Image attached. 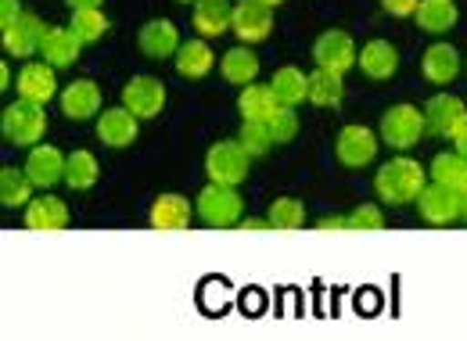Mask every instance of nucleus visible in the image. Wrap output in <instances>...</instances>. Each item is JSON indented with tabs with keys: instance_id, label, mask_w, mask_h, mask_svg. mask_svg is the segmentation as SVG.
Masks as SVG:
<instances>
[{
	"instance_id": "obj_1",
	"label": "nucleus",
	"mask_w": 467,
	"mask_h": 341,
	"mask_svg": "<svg viewBox=\"0 0 467 341\" xmlns=\"http://www.w3.org/2000/svg\"><path fill=\"white\" fill-rule=\"evenodd\" d=\"M428 170L420 162H413L407 155H396L389 159L385 166H378L374 172V194L385 202V205H410L420 198V191L428 187Z\"/></svg>"
},
{
	"instance_id": "obj_2",
	"label": "nucleus",
	"mask_w": 467,
	"mask_h": 341,
	"mask_svg": "<svg viewBox=\"0 0 467 341\" xmlns=\"http://www.w3.org/2000/svg\"><path fill=\"white\" fill-rule=\"evenodd\" d=\"M0 133H4L7 144H18V148L40 144L44 133H47V112H44V105L26 101V98L11 101V105L0 112Z\"/></svg>"
},
{
	"instance_id": "obj_3",
	"label": "nucleus",
	"mask_w": 467,
	"mask_h": 341,
	"mask_svg": "<svg viewBox=\"0 0 467 341\" xmlns=\"http://www.w3.org/2000/svg\"><path fill=\"white\" fill-rule=\"evenodd\" d=\"M428 133V119H424V108H413V105H392L385 108L381 122H378V137L396 148V151H410L417 148V140Z\"/></svg>"
},
{
	"instance_id": "obj_4",
	"label": "nucleus",
	"mask_w": 467,
	"mask_h": 341,
	"mask_svg": "<svg viewBox=\"0 0 467 341\" xmlns=\"http://www.w3.org/2000/svg\"><path fill=\"white\" fill-rule=\"evenodd\" d=\"M194 209H198V220H202L205 227L227 230V227H234V223H241V209H244V202H241L237 187L213 183V180H209V187L198 194Z\"/></svg>"
},
{
	"instance_id": "obj_5",
	"label": "nucleus",
	"mask_w": 467,
	"mask_h": 341,
	"mask_svg": "<svg viewBox=\"0 0 467 341\" xmlns=\"http://www.w3.org/2000/svg\"><path fill=\"white\" fill-rule=\"evenodd\" d=\"M248 166H252V155L241 148V140H216L205 151V176L213 183L241 187L248 180Z\"/></svg>"
},
{
	"instance_id": "obj_6",
	"label": "nucleus",
	"mask_w": 467,
	"mask_h": 341,
	"mask_svg": "<svg viewBox=\"0 0 467 341\" xmlns=\"http://www.w3.org/2000/svg\"><path fill=\"white\" fill-rule=\"evenodd\" d=\"M231 33L241 44H263L274 33V7H266L259 0H237Z\"/></svg>"
},
{
	"instance_id": "obj_7",
	"label": "nucleus",
	"mask_w": 467,
	"mask_h": 341,
	"mask_svg": "<svg viewBox=\"0 0 467 341\" xmlns=\"http://www.w3.org/2000/svg\"><path fill=\"white\" fill-rule=\"evenodd\" d=\"M122 105L137 119H159L166 108V83L155 76H133L122 87Z\"/></svg>"
},
{
	"instance_id": "obj_8",
	"label": "nucleus",
	"mask_w": 467,
	"mask_h": 341,
	"mask_svg": "<svg viewBox=\"0 0 467 341\" xmlns=\"http://www.w3.org/2000/svg\"><path fill=\"white\" fill-rule=\"evenodd\" d=\"M417 212H420L424 223H431V227H446V223L461 220V194H457L453 187L431 180V183L420 191V198H417Z\"/></svg>"
},
{
	"instance_id": "obj_9",
	"label": "nucleus",
	"mask_w": 467,
	"mask_h": 341,
	"mask_svg": "<svg viewBox=\"0 0 467 341\" xmlns=\"http://www.w3.org/2000/svg\"><path fill=\"white\" fill-rule=\"evenodd\" d=\"M378 133L370 129V126H346L342 133H338V140H335V155H338V162L342 166H349V170H363V166H370L374 162V155H378Z\"/></svg>"
},
{
	"instance_id": "obj_10",
	"label": "nucleus",
	"mask_w": 467,
	"mask_h": 341,
	"mask_svg": "<svg viewBox=\"0 0 467 341\" xmlns=\"http://www.w3.org/2000/svg\"><path fill=\"white\" fill-rule=\"evenodd\" d=\"M18 98L26 101H36V105H47L61 94L58 76H55V65L51 61H26L22 72H18V83H15Z\"/></svg>"
},
{
	"instance_id": "obj_11",
	"label": "nucleus",
	"mask_w": 467,
	"mask_h": 341,
	"mask_svg": "<svg viewBox=\"0 0 467 341\" xmlns=\"http://www.w3.org/2000/svg\"><path fill=\"white\" fill-rule=\"evenodd\" d=\"M44 22L36 18V15H29V11H22L15 22H7L4 26V33H0V44H4V51L11 57H33L40 51V44H44Z\"/></svg>"
},
{
	"instance_id": "obj_12",
	"label": "nucleus",
	"mask_w": 467,
	"mask_h": 341,
	"mask_svg": "<svg viewBox=\"0 0 467 341\" xmlns=\"http://www.w3.org/2000/svg\"><path fill=\"white\" fill-rule=\"evenodd\" d=\"M313 61H317L320 68H335V72L346 76L352 65L359 61V51H356V44H352L349 33H342V29H327V33H320L317 44H313Z\"/></svg>"
},
{
	"instance_id": "obj_13",
	"label": "nucleus",
	"mask_w": 467,
	"mask_h": 341,
	"mask_svg": "<svg viewBox=\"0 0 467 341\" xmlns=\"http://www.w3.org/2000/svg\"><path fill=\"white\" fill-rule=\"evenodd\" d=\"M424 119H428V133L453 140L467 126V105L461 98H453V94H435L424 105Z\"/></svg>"
},
{
	"instance_id": "obj_14",
	"label": "nucleus",
	"mask_w": 467,
	"mask_h": 341,
	"mask_svg": "<svg viewBox=\"0 0 467 341\" xmlns=\"http://www.w3.org/2000/svg\"><path fill=\"white\" fill-rule=\"evenodd\" d=\"M58 105L61 115L72 119V122L94 119V115H101V87L94 79H72L68 87H61Z\"/></svg>"
},
{
	"instance_id": "obj_15",
	"label": "nucleus",
	"mask_w": 467,
	"mask_h": 341,
	"mask_svg": "<svg viewBox=\"0 0 467 341\" xmlns=\"http://www.w3.org/2000/svg\"><path fill=\"white\" fill-rule=\"evenodd\" d=\"M65 159H68V155H61L58 148H51V144L40 140V144L29 148L22 170L29 172V180H33L40 191H51L58 180H65Z\"/></svg>"
},
{
	"instance_id": "obj_16",
	"label": "nucleus",
	"mask_w": 467,
	"mask_h": 341,
	"mask_svg": "<svg viewBox=\"0 0 467 341\" xmlns=\"http://www.w3.org/2000/svg\"><path fill=\"white\" fill-rule=\"evenodd\" d=\"M137 133H140V119L130 112L126 105L109 108V112H101V119H98V140L105 148L122 151V148H130L137 140Z\"/></svg>"
},
{
	"instance_id": "obj_17",
	"label": "nucleus",
	"mask_w": 467,
	"mask_h": 341,
	"mask_svg": "<svg viewBox=\"0 0 467 341\" xmlns=\"http://www.w3.org/2000/svg\"><path fill=\"white\" fill-rule=\"evenodd\" d=\"M194 205L183 198V194H159L155 202H151V212H148V223L155 230H162V233H173V230H187L191 227V220H194Z\"/></svg>"
},
{
	"instance_id": "obj_18",
	"label": "nucleus",
	"mask_w": 467,
	"mask_h": 341,
	"mask_svg": "<svg viewBox=\"0 0 467 341\" xmlns=\"http://www.w3.org/2000/svg\"><path fill=\"white\" fill-rule=\"evenodd\" d=\"M180 33L170 18H148L140 29H137V47L148 57H176L180 51Z\"/></svg>"
},
{
	"instance_id": "obj_19",
	"label": "nucleus",
	"mask_w": 467,
	"mask_h": 341,
	"mask_svg": "<svg viewBox=\"0 0 467 341\" xmlns=\"http://www.w3.org/2000/svg\"><path fill=\"white\" fill-rule=\"evenodd\" d=\"M83 47H87V44L72 33V26H47V29H44L40 55H44V61H51L55 68H68V65L79 61V51H83Z\"/></svg>"
},
{
	"instance_id": "obj_20",
	"label": "nucleus",
	"mask_w": 467,
	"mask_h": 341,
	"mask_svg": "<svg viewBox=\"0 0 467 341\" xmlns=\"http://www.w3.org/2000/svg\"><path fill=\"white\" fill-rule=\"evenodd\" d=\"M420 72H424V79L435 83V87L453 83L457 72H461V51H457L453 44H446V40L431 44V47L420 55Z\"/></svg>"
},
{
	"instance_id": "obj_21",
	"label": "nucleus",
	"mask_w": 467,
	"mask_h": 341,
	"mask_svg": "<svg viewBox=\"0 0 467 341\" xmlns=\"http://www.w3.org/2000/svg\"><path fill=\"white\" fill-rule=\"evenodd\" d=\"M26 227L40 230V233H55L68 227V205L55 194H33V202L26 205Z\"/></svg>"
},
{
	"instance_id": "obj_22",
	"label": "nucleus",
	"mask_w": 467,
	"mask_h": 341,
	"mask_svg": "<svg viewBox=\"0 0 467 341\" xmlns=\"http://www.w3.org/2000/svg\"><path fill=\"white\" fill-rule=\"evenodd\" d=\"M359 72L367 76V79H392L396 72H400V51L389 44V40H367L363 47H359Z\"/></svg>"
},
{
	"instance_id": "obj_23",
	"label": "nucleus",
	"mask_w": 467,
	"mask_h": 341,
	"mask_svg": "<svg viewBox=\"0 0 467 341\" xmlns=\"http://www.w3.org/2000/svg\"><path fill=\"white\" fill-rule=\"evenodd\" d=\"M191 22H194V33L205 40L223 36L234 22V4L231 0H194Z\"/></svg>"
},
{
	"instance_id": "obj_24",
	"label": "nucleus",
	"mask_w": 467,
	"mask_h": 341,
	"mask_svg": "<svg viewBox=\"0 0 467 341\" xmlns=\"http://www.w3.org/2000/svg\"><path fill=\"white\" fill-rule=\"evenodd\" d=\"M173 65L183 79H202V76H209V72H213L216 55H213L209 40H205V36H198V40H183V44H180Z\"/></svg>"
},
{
	"instance_id": "obj_25",
	"label": "nucleus",
	"mask_w": 467,
	"mask_h": 341,
	"mask_svg": "<svg viewBox=\"0 0 467 341\" xmlns=\"http://www.w3.org/2000/svg\"><path fill=\"white\" fill-rule=\"evenodd\" d=\"M277 108H281V101H277V94H274L270 83H248V87H241V94H237V112H241V119L266 122Z\"/></svg>"
},
{
	"instance_id": "obj_26",
	"label": "nucleus",
	"mask_w": 467,
	"mask_h": 341,
	"mask_svg": "<svg viewBox=\"0 0 467 341\" xmlns=\"http://www.w3.org/2000/svg\"><path fill=\"white\" fill-rule=\"evenodd\" d=\"M342 98H346V79H342V72L317 65V68L309 72V105H317V108H338Z\"/></svg>"
},
{
	"instance_id": "obj_27",
	"label": "nucleus",
	"mask_w": 467,
	"mask_h": 341,
	"mask_svg": "<svg viewBox=\"0 0 467 341\" xmlns=\"http://www.w3.org/2000/svg\"><path fill=\"white\" fill-rule=\"evenodd\" d=\"M220 72H223V79L234 83V87H248V83H255V76H259V57L252 51V44H237L231 47L227 55L220 57Z\"/></svg>"
},
{
	"instance_id": "obj_28",
	"label": "nucleus",
	"mask_w": 467,
	"mask_h": 341,
	"mask_svg": "<svg viewBox=\"0 0 467 341\" xmlns=\"http://www.w3.org/2000/svg\"><path fill=\"white\" fill-rule=\"evenodd\" d=\"M270 87H274L277 101L288 105V108H298L302 101H309V72H302V68H295V65L277 68L274 79H270Z\"/></svg>"
},
{
	"instance_id": "obj_29",
	"label": "nucleus",
	"mask_w": 467,
	"mask_h": 341,
	"mask_svg": "<svg viewBox=\"0 0 467 341\" xmlns=\"http://www.w3.org/2000/svg\"><path fill=\"white\" fill-rule=\"evenodd\" d=\"M413 18H417V26H420L424 33L439 36V33H450L461 15H457V4H453V0H420Z\"/></svg>"
},
{
	"instance_id": "obj_30",
	"label": "nucleus",
	"mask_w": 467,
	"mask_h": 341,
	"mask_svg": "<svg viewBox=\"0 0 467 341\" xmlns=\"http://www.w3.org/2000/svg\"><path fill=\"white\" fill-rule=\"evenodd\" d=\"M33 191H36V183L29 180L26 170H15V166L0 170V205L4 209H26L33 202Z\"/></svg>"
},
{
	"instance_id": "obj_31",
	"label": "nucleus",
	"mask_w": 467,
	"mask_h": 341,
	"mask_svg": "<svg viewBox=\"0 0 467 341\" xmlns=\"http://www.w3.org/2000/svg\"><path fill=\"white\" fill-rule=\"evenodd\" d=\"M428 176H431L435 183H446V187L461 191V187H467V159L461 151H442V155L431 159Z\"/></svg>"
},
{
	"instance_id": "obj_32",
	"label": "nucleus",
	"mask_w": 467,
	"mask_h": 341,
	"mask_svg": "<svg viewBox=\"0 0 467 341\" xmlns=\"http://www.w3.org/2000/svg\"><path fill=\"white\" fill-rule=\"evenodd\" d=\"M98 176H101V166H98V159L90 151H72L65 159V183L72 191H90L98 183Z\"/></svg>"
},
{
	"instance_id": "obj_33",
	"label": "nucleus",
	"mask_w": 467,
	"mask_h": 341,
	"mask_svg": "<svg viewBox=\"0 0 467 341\" xmlns=\"http://www.w3.org/2000/svg\"><path fill=\"white\" fill-rule=\"evenodd\" d=\"M302 223H306V205H302V198H292V194L274 198V205H270V227L292 233V230H302Z\"/></svg>"
},
{
	"instance_id": "obj_34",
	"label": "nucleus",
	"mask_w": 467,
	"mask_h": 341,
	"mask_svg": "<svg viewBox=\"0 0 467 341\" xmlns=\"http://www.w3.org/2000/svg\"><path fill=\"white\" fill-rule=\"evenodd\" d=\"M72 33H76L83 44H98V40L109 33V15H105L101 7L72 11Z\"/></svg>"
},
{
	"instance_id": "obj_35",
	"label": "nucleus",
	"mask_w": 467,
	"mask_h": 341,
	"mask_svg": "<svg viewBox=\"0 0 467 341\" xmlns=\"http://www.w3.org/2000/svg\"><path fill=\"white\" fill-rule=\"evenodd\" d=\"M237 140H241V148H244L252 159H259V155H266V151L274 148L270 126H266V122H252V119H244V122H241V133H237Z\"/></svg>"
},
{
	"instance_id": "obj_36",
	"label": "nucleus",
	"mask_w": 467,
	"mask_h": 341,
	"mask_svg": "<svg viewBox=\"0 0 467 341\" xmlns=\"http://www.w3.org/2000/svg\"><path fill=\"white\" fill-rule=\"evenodd\" d=\"M266 126H270L274 144H288V140H295V133H298V115H295V108L281 105L277 112L266 119Z\"/></svg>"
},
{
	"instance_id": "obj_37",
	"label": "nucleus",
	"mask_w": 467,
	"mask_h": 341,
	"mask_svg": "<svg viewBox=\"0 0 467 341\" xmlns=\"http://www.w3.org/2000/svg\"><path fill=\"white\" fill-rule=\"evenodd\" d=\"M385 227V216L378 205H356L349 212V230L352 233H374Z\"/></svg>"
},
{
	"instance_id": "obj_38",
	"label": "nucleus",
	"mask_w": 467,
	"mask_h": 341,
	"mask_svg": "<svg viewBox=\"0 0 467 341\" xmlns=\"http://www.w3.org/2000/svg\"><path fill=\"white\" fill-rule=\"evenodd\" d=\"M417 4H420V0H381V7H385L392 18H410V15H417Z\"/></svg>"
},
{
	"instance_id": "obj_39",
	"label": "nucleus",
	"mask_w": 467,
	"mask_h": 341,
	"mask_svg": "<svg viewBox=\"0 0 467 341\" xmlns=\"http://www.w3.org/2000/svg\"><path fill=\"white\" fill-rule=\"evenodd\" d=\"M22 15V0H0V26L15 22Z\"/></svg>"
},
{
	"instance_id": "obj_40",
	"label": "nucleus",
	"mask_w": 467,
	"mask_h": 341,
	"mask_svg": "<svg viewBox=\"0 0 467 341\" xmlns=\"http://www.w3.org/2000/svg\"><path fill=\"white\" fill-rule=\"evenodd\" d=\"M317 230H349V216H324L320 223H317Z\"/></svg>"
},
{
	"instance_id": "obj_41",
	"label": "nucleus",
	"mask_w": 467,
	"mask_h": 341,
	"mask_svg": "<svg viewBox=\"0 0 467 341\" xmlns=\"http://www.w3.org/2000/svg\"><path fill=\"white\" fill-rule=\"evenodd\" d=\"M241 230H274V227H270V216H266V220H255V216H244V220H241Z\"/></svg>"
},
{
	"instance_id": "obj_42",
	"label": "nucleus",
	"mask_w": 467,
	"mask_h": 341,
	"mask_svg": "<svg viewBox=\"0 0 467 341\" xmlns=\"http://www.w3.org/2000/svg\"><path fill=\"white\" fill-rule=\"evenodd\" d=\"M68 4V11H83V7H101L105 0H65Z\"/></svg>"
},
{
	"instance_id": "obj_43",
	"label": "nucleus",
	"mask_w": 467,
	"mask_h": 341,
	"mask_svg": "<svg viewBox=\"0 0 467 341\" xmlns=\"http://www.w3.org/2000/svg\"><path fill=\"white\" fill-rule=\"evenodd\" d=\"M453 151H461V155L467 159V126L457 133V137H453Z\"/></svg>"
},
{
	"instance_id": "obj_44",
	"label": "nucleus",
	"mask_w": 467,
	"mask_h": 341,
	"mask_svg": "<svg viewBox=\"0 0 467 341\" xmlns=\"http://www.w3.org/2000/svg\"><path fill=\"white\" fill-rule=\"evenodd\" d=\"M457 194H461V220H467V187H461Z\"/></svg>"
},
{
	"instance_id": "obj_45",
	"label": "nucleus",
	"mask_w": 467,
	"mask_h": 341,
	"mask_svg": "<svg viewBox=\"0 0 467 341\" xmlns=\"http://www.w3.org/2000/svg\"><path fill=\"white\" fill-rule=\"evenodd\" d=\"M7 83H11V72H7V65H0V87L7 90Z\"/></svg>"
},
{
	"instance_id": "obj_46",
	"label": "nucleus",
	"mask_w": 467,
	"mask_h": 341,
	"mask_svg": "<svg viewBox=\"0 0 467 341\" xmlns=\"http://www.w3.org/2000/svg\"><path fill=\"white\" fill-rule=\"evenodd\" d=\"M259 4H266V7H277V4H285V0H259Z\"/></svg>"
},
{
	"instance_id": "obj_47",
	"label": "nucleus",
	"mask_w": 467,
	"mask_h": 341,
	"mask_svg": "<svg viewBox=\"0 0 467 341\" xmlns=\"http://www.w3.org/2000/svg\"><path fill=\"white\" fill-rule=\"evenodd\" d=\"M180 4H194V0H180Z\"/></svg>"
},
{
	"instance_id": "obj_48",
	"label": "nucleus",
	"mask_w": 467,
	"mask_h": 341,
	"mask_svg": "<svg viewBox=\"0 0 467 341\" xmlns=\"http://www.w3.org/2000/svg\"><path fill=\"white\" fill-rule=\"evenodd\" d=\"M464 65H467V61H464Z\"/></svg>"
}]
</instances>
